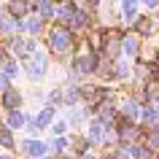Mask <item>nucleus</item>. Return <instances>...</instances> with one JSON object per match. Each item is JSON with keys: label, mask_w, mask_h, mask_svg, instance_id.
Here are the masks:
<instances>
[{"label": "nucleus", "mask_w": 159, "mask_h": 159, "mask_svg": "<svg viewBox=\"0 0 159 159\" xmlns=\"http://www.w3.org/2000/svg\"><path fill=\"white\" fill-rule=\"evenodd\" d=\"M27 75H30V78H35V81L46 75V54H38V57L27 65Z\"/></svg>", "instance_id": "2"}, {"label": "nucleus", "mask_w": 159, "mask_h": 159, "mask_svg": "<svg viewBox=\"0 0 159 159\" xmlns=\"http://www.w3.org/2000/svg\"><path fill=\"white\" fill-rule=\"evenodd\" d=\"M35 49L33 41H27V38H19V41H14V51L16 54H30V51Z\"/></svg>", "instance_id": "5"}, {"label": "nucleus", "mask_w": 159, "mask_h": 159, "mask_svg": "<svg viewBox=\"0 0 159 159\" xmlns=\"http://www.w3.org/2000/svg\"><path fill=\"white\" fill-rule=\"evenodd\" d=\"M102 129H105V127H102V121H92V127H89V138H92V140H102Z\"/></svg>", "instance_id": "7"}, {"label": "nucleus", "mask_w": 159, "mask_h": 159, "mask_svg": "<svg viewBox=\"0 0 159 159\" xmlns=\"http://www.w3.org/2000/svg\"><path fill=\"white\" fill-rule=\"evenodd\" d=\"M25 154H27V157H33V159H41L43 154H46V146L38 143V140H27L25 143Z\"/></svg>", "instance_id": "3"}, {"label": "nucleus", "mask_w": 159, "mask_h": 159, "mask_svg": "<svg viewBox=\"0 0 159 159\" xmlns=\"http://www.w3.org/2000/svg\"><path fill=\"white\" fill-rule=\"evenodd\" d=\"M8 124L11 127H22V124H25V116H22L19 111H11V113H8Z\"/></svg>", "instance_id": "9"}, {"label": "nucleus", "mask_w": 159, "mask_h": 159, "mask_svg": "<svg viewBox=\"0 0 159 159\" xmlns=\"http://www.w3.org/2000/svg\"><path fill=\"white\" fill-rule=\"evenodd\" d=\"M84 159H94V157H84Z\"/></svg>", "instance_id": "21"}, {"label": "nucleus", "mask_w": 159, "mask_h": 159, "mask_svg": "<svg viewBox=\"0 0 159 159\" xmlns=\"http://www.w3.org/2000/svg\"><path fill=\"white\" fill-rule=\"evenodd\" d=\"M41 16H43V19H49V16H54V8H51L49 3H43V6H41Z\"/></svg>", "instance_id": "13"}, {"label": "nucleus", "mask_w": 159, "mask_h": 159, "mask_svg": "<svg viewBox=\"0 0 159 159\" xmlns=\"http://www.w3.org/2000/svg\"><path fill=\"white\" fill-rule=\"evenodd\" d=\"M127 113H129V116H140L143 111H140V105H135V102H129V105H127Z\"/></svg>", "instance_id": "14"}, {"label": "nucleus", "mask_w": 159, "mask_h": 159, "mask_svg": "<svg viewBox=\"0 0 159 159\" xmlns=\"http://www.w3.org/2000/svg\"><path fill=\"white\" fill-rule=\"evenodd\" d=\"M51 119H54V108H46V111H41V116H38V121H35V124H38V129H41V127H46L51 121Z\"/></svg>", "instance_id": "8"}, {"label": "nucleus", "mask_w": 159, "mask_h": 159, "mask_svg": "<svg viewBox=\"0 0 159 159\" xmlns=\"http://www.w3.org/2000/svg\"><path fill=\"white\" fill-rule=\"evenodd\" d=\"M38 132H41V129H38V124L30 119V121H27V135H38Z\"/></svg>", "instance_id": "16"}, {"label": "nucleus", "mask_w": 159, "mask_h": 159, "mask_svg": "<svg viewBox=\"0 0 159 159\" xmlns=\"http://www.w3.org/2000/svg\"><path fill=\"white\" fill-rule=\"evenodd\" d=\"M22 27L30 30V33H38V30H41V19L38 16H27V19H22Z\"/></svg>", "instance_id": "6"}, {"label": "nucleus", "mask_w": 159, "mask_h": 159, "mask_svg": "<svg viewBox=\"0 0 159 159\" xmlns=\"http://www.w3.org/2000/svg\"><path fill=\"white\" fill-rule=\"evenodd\" d=\"M124 51L127 54H135V51H138V41H135V38H127L124 41Z\"/></svg>", "instance_id": "11"}, {"label": "nucleus", "mask_w": 159, "mask_h": 159, "mask_svg": "<svg viewBox=\"0 0 159 159\" xmlns=\"http://www.w3.org/2000/svg\"><path fill=\"white\" fill-rule=\"evenodd\" d=\"M146 121H148V124H154V121H157V111H154V105H151V108H146Z\"/></svg>", "instance_id": "15"}, {"label": "nucleus", "mask_w": 159, "mask_h": 159, "mask_svg": "<svg viewBox=\"0 0 159 159\" xmlns=\"http://www.w3.org/2000/svg\"><path fill=\"white\" fill-rule=\"evenodd\" d=\"M0 159H11V157H0Z\"/></svg>", "instance_id": "20"}, {"label": "nucleus", "mask_w": 159, "mask_h": 159, "mask_svg": "<svg viewBox=\"0 0 159 159\" xmlns=\"http://www.w3.org/2000/svg\"><path fill=\"white\" fill-rule=\"evenodd\" d=\"M138 8H140V6H138L135 0H127V3H124V14H127V19H132L135 14H138Z\"/></svg>", "instance_id": "10"}, {"label": "nucleus", "mask_w": 159, "mask_h": 159, "mask_svg": "<svg viewBox=\"0 0 159 159\" xmlns=\"http://www.w3.org/2000/svg\"><path fill=\"white\" fill-rule=\"evenodd\" d=\"M62 159H70V157H62Z\"/></svg>", "instance_id": "22"}, {"label": "nucleus", "mask_w": 159, "mask_h": 159, "mask_svg": "<svg viewBox=\"0 0 159 159\" xmlns=\"http://www.w3.org/2000/svg\"><path fill=\"white\" fill-rule=\"evenodd\" d=\"M49 43H51V49L54 51H67V46H70V33L67 30H51L49 33Z\"/></svg>", "instance_id": "1"}, {"label": "nucleus", "mask_w": 159, "mask_h": 159, "mask_svg": "<svg viewBox=\"0 0 159 159\" xmlns=\"http://www.w3.org/2000/svg\"><path fill=\"white\" fill-rule=\"evenodd\" d=\"M3 102H6V108L16 111V105H19V92H16V89H11V86H8V92L3 94Z\"/></svg>", "instance_id": "4"}, {"label": "nucleus", "mask_w": 159, "mask_h": 159, "mask_svg": "<svg viewBox=\"0 0 159 159\" xmlns=\"http://www.w3.org/2000/svg\"><path fill=\"white\" fill-rule=\"evenodd\" d=\"M65 129H67V124H62V121H59V124H54V129H51V132H54V135H62Z\"/></svg>", "instance_id": "18"}, {"label": "nucleus", "mask_w": 159, "mask_h": 159, "mask_svg": "<svg viewBox=\"0 0 159 159\" xmlns=\"http://www.w3.org/2000/svg\"><path fill=\"white\" fill-rule=\"evenodd\" d=\"M0 143H3V146H11V143H14L11 132H0Z\"/></svg>", "instance_id": "17"}, {"label": "nucleus", "mask_w": 159, "mask_h": 159, "mask_svg": "<svg viewBox=\"0 0 159 159\" xmlns=\"http://www.w3.org/2000/svg\"><path fill=\"white\" fill-rule=\"evenodd\" d=\"M3 75H6V78L16 75V65H14V62H6V67H3Z\"/></svg>", "instance_id": "12"}, {"label": "nucleus", "mask_w": 159, "mask_h": 159, "mask_svg": "<svg viewBox=\"0 0 159 159\" xmlns=\"http://www.w3.org/2000/svg\"><path fill=\"white\" fill-rule=\"evenodd\" d=\"M6 84H8V78H6V75L0 73V92H3V89H6Z\"/></svg>", "instance_id": "19"}]
</instances>
